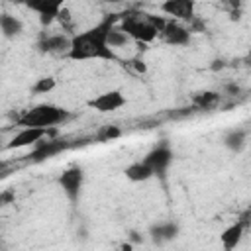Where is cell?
Listing matches in <instances>:
<instances>
[{"label": "cell", "instance_id": "25", "mask_svg": "<svg viewBox=\"0 0 251 251\" xmlns=\"http://www.w3.org/2000/svg\"><path fill=\"white\" fill-rule=\"evenodd\" d=\"M106 2H122V0H106Z\"/></svg>", "mask_w": 251, "mask_h": 251}, {"label": "cell", "instance_id": "6", "mask_svg": "<svg viewBox=\"0 0 251 251\" xmlns=\"http://www.w3.org/2000/svg\"><path fill=\"white\" fill-rule=\"evenodd\" d=\"M59 184L65 192V196L69 198V202L76 204L80 198V190L84 184V171L80 167H69L67 171L61 173L59 176Z\"/></svg>", "mask_w": 251, "mask_h": 251}, {"label": "cell", "instance_id": "23", "mask_svg": "<svg viewBox=\"0 0 251 251\" xmlns=\"http://www.w3.org/2000/svg\"><path fill=\"white\" fill-rule=\"evenodd\" d=\"M133 67H135L139 73H145V65H143L141 61H133Z\"/></svg>", "mask_w": 251, "mask_h": 251}, {"label": "cell", "instance_id": "10", "mask_svg": "<svg viewBox=\"0 0 251 251\" xmlns=\"http://www.w3.org/2000/svg\"><path fill=\"white\" fill-rule=\"evenodd\" d=\"M149 167H151V171H153V176L157 175V176H163L165 173H167V169H169V165L173 163V149L169 147V145H159V147H155V149H151L147 155H145V159H143Z\"/></svg>", "mask_w": 251, "mask_h": 251}, {"label": "cell", "instance_id": "5", "mask_svg": "<svg viewBox=\"0 0 251 251\" xmlns=\"http://www.w3.org/2000/svg\"><path fill=\"white\" fill-rule=\"evenodd\" d=\"M55 137L57 135V129L55 127H22L10 143L4 145V149H20V147H29V145H35L39 139L43 137Z\"/></svg>", "mask_w": 251, "mask_h": 251}, {"label": "cell", "instance_id": "22", "mask_svg": "<svg viewBox=\"0 0 251 251\" xmlns=\"http://www.w3.org/2000/svg\"><path fill=\"white\" fill-rule=\"evenodd\" d=\"M57 20L61 22V25H63V29H67V31L71 29V12H69V10L65 8V6L61 8V12H59V16H57Z\"/></svg>", "mask_w": 251, "mask_h": 251}, {"label": "cell", "instance_id": "13", "mask_svg": "<svg viewBox=\"0 0 251 251\" xmlns=\"http://www.w3.org/2000/svg\"><path fill=\"white\" fill-rule=\"evenodd\" d=\"M245 226H247V220H245V218H241V220H237L235 224H231L229 227H226V229L222 231L220 241H222V247H224L226 251H231V249H235V247H237V243H239V241H241V237H243Z\"/></svg>", "mask_w": 251, "mask_h": 251}, {"label": "cell", "instance_id": "3", "mask_svg": "<svg viewBox=\"0 0 251 251\" xmlns=\"http://www.w3.org/2000/svg\"><path fill=\"white\" fill-rule=\"evenodd\" d=\"M69 118V112L53 106V104H37L29 108L20 120L18 126L22 127H55L57 124H63Z\"/></svg>", "mask_w": 251, "mask_h": 251}, {"label": "cell", "instance_id": "15", "mask_svg": "<svg viewBox=\"0 0 251 251\" xmlns=\"http://www.w3.org/2000/svg\"><path fill=\"white\" fill-rule=\"evenodd\" d=\"M124 173H126V178L131 180V182H145V180H149L153 176V171L145 161L131 163L129 167H126Z\"/></svg>", "mask_w": 251, "mask_h": 251}, {"label": "cell", "instance_id": "14", "mask_svg": "<svg viewBox=\"0 0 251 251\" xmlns=\"http://www.w3.org/2000/svg\"><path fill=\"white\" fill-rule=\"evenodd\" d=\"M149 235H151V239L157 245H161V243L171 241V239H175L178 235V224L176 222H161V224H155V226L149 227Z\"/></svg>", "mask_w": 251, "mask_h": 251}, {"label": "cell", "instance_id": "16", "mask_svg": "<svg viewBox=\"0 0 251 251\" xmlns=\"http://www.w3.org/2000/svg\"><path fill=\"white\" fill-rule=\"evenodd\" d=\"M224 145L233 153H241L245 149V145H247V129L237 127V129L227 131L226 137H224Z\"/></svg>", "mask_w": 251, "mask_h": 251}, {"label": "cell", "instance_id": "7", "mask_svg": "<svg viewBox=\"0 0 251 251\" xmlns=\"http://www.w3.org/2000/svg\"><path fill=\"white\" fill-rule=\"evenodd\" d=\"M67 147H69V141L57 139V137H49V135H47V137L39 139V141L33 145V149H31V153H29L27 157H29L31 161H35V163H41V161H47V159H51V157L63 153Z\"/></svg>", "mask_w": 251, "mask_h": 251}, {"label": "cell", "instance_id": "11", "mask_svg": "<svg viewBox=\"0 0 251 251\" xmlns=\"http://www.w3.org/2000/svg\"><path fill=\"white\" fill-rule=\"evenodd\" d=\"M41 53L47 55H67L69 47H71V37L65 33H43L39 43H37Z\"/></svg>", "mask_w": 251, "mask_h": 251}, {"label": "cell", "instance_id": "21", "mask_svg": "<svg viewBox=\"0 0 251 251\" xmlns=\"http://www.w3.org/2000/svg\"><path fill=\"white\" fill-rule=\"evenodd\" d=\"M122 135V129L116 127V126H106L104 129L98 131V141H112V139H118Z\"/></svg>", "mask_w": 251, "mask_h": 251}, {"label": "cell", "instance_id": "24", "mask_svg": "<svg viewBox=\"0 0 251 251\" xmlns=\"http://www.w3.org/2000/svg\"><path fill=\"white\" fill-rule=\"evenodd\" d=\"M226 88H227L229 92H233V94H237V92H239V86H237V84H227Z\"/></svg>", "mask_w": 251, "mask_h": 251}, {"label": "cell", "instance_id": "12", "mask_svg": "<svg viewBox=\"0 0 251 251\" xmlns=\"http://www.w3.org/2000/svg\"><path fill=\"white\" fill-rule=\"evenodd\" d=\"M190 27H184L182 24H178L176 20H169L165 24V27L161 29V35L163 39L169 43V45H176V47H182V45H188L190 43Z\"/></svg>", "mask_w": 251, "mask_h": 251}, {"label": "cell", "instance_id": "2", "mask_svg": "<svg viewBox=\"0 0 251 251\" xmlns=\"http://www.w3.org/2000/svg\"><path fill=\"white\" fill-rule=\"evenodd\" d=\"M118 27L137 43H151L159 35V29L153 25V14L137 10L124 12L118 20Z\"/></svg>", "mask_w": 251, "mask_h": 251}, {"label": "cell", "instance_id": "17", "mask_svg": "<svg viewBox=\"0 0 251 251\" xmlns=\"http://www.w3.org/2000/svg\"><path fill=\"white\" fill-rule=\"evenodd\" d=\"M0 31L4 33V37L12 39L24 31V24H22V20H18L12 14H0Z\"/></svg>", "mask_w": 251, "mask_h": 251}, {"label": "cell", "instance_id": "20", "mask_svg": "<svg viewBox=\"0 0 251 251\" xmlns=\"http://www.w3.org/2000/svg\"><path fill=\"white\" fill-rule=\"evenodd\" d=\"M55 84H57V80L53 76H43V78H37V82L31 86V92H35V94H47V92H51L55 88Z\"/></svg>", "mask_w": 251, "mask_h": 251}, {"label": "cell", "instance_id": "9", "mask_svg": "<svg viewBox=\"0 0 251 251\" xmlns=\"http://www.w3.org/2000/svg\"><path fill=\"white\" fill-rule=\"evenodd\" d=\"M196 2L194 0H165L161 4V12L176 22H190L194 18Z\"/></svg>", "mask_w": 251, "mask_h": 251}, {"label": "cell", "instance_id": "18", "mask_svg": "<svg viewBox=\"0 0 251 251\" xmlns=\"http://www.w3.org/2000/svg\"><path fill=\"white\" fill-rule=\"evenodd\" d=\"M192 102L196 108L200 110H212L220 104V94L214 92V90H204V92H196L192 96Z\"/></svg>", "mask_w": 251, "mask_h": 251}, {"label": "cell", "instance_id": "4", "mask_svg": "<svg viewBox=\"0 0 251 251\" xmlns=\"http://www.w3.org/2000/svg\"><path fill=\"white\" fill-rule=\"evenodd\" d=\"M65 2L67 0H16V4H22L27 10L35 12L39 16V24L43 27H49L57 20V16H59L61 8L65 6Z\"/></svg>", "mask_w": 251, "mask_h": 251}, {"label": "cell", "instance_id": "1", "mask_svg": "<svg viewBox=\"0 0 251 251\" xmlns=\"http://www.w3.org/2000/svg\"><path fill=\"white\" fill-rule=\"evenodd\" d=\"M118 20H120V14H108L94 27L75 33L71 37V47L65 57L71 61H88V59L118 61L114 49L108 47V31L112 29V25L118 24Z\"/></svg>", "mask_w": 251, "mask_h": 251}, {"label": "cell", "instance_id": "26", "mask_svg": "<svg viewBox=\"0 0 251 251\" xmlns=\"http://www.w3.org/2000/svg\"><path fill=\"white\" fill-rule=\"evenodd\" d=\"M0 149H2V143H0Z\"/></svg>", "mask_w": 251, "mask_h": 251}, {"label": "cell", "instance_id": "19", "mask_svg": "<svg viewBox=\"0 0 251 251\" xmlns=\"http://www.w3.org/2000/svg\"><path fill=\"white\" fill-rule=\"evenodd\" d=\"M129 41H131V39H129V35H127L126 31H122V29L118 27V24H116V25H112V29L108 31V47H110V49L126 47Z\"/></svg>", "mask_w": 251, "mask_h": 251}, {"label": "cell", "instance_id": "8", "mask_svg": "<svg viewBox=\"0 0 251 251\" xmlns=\"http://www.w3.org/2000/svg\"><path fill=\"white\" fill-rule=\"evenodd\" d=\"M86 106L92 108V110H96V112H100V114L116 112L122 106H126V96L120 90H108V92H102V94L90 98L86 102Z\"/></svg>", "mask_w": 251, "mask_h": 251}]
</instances>
